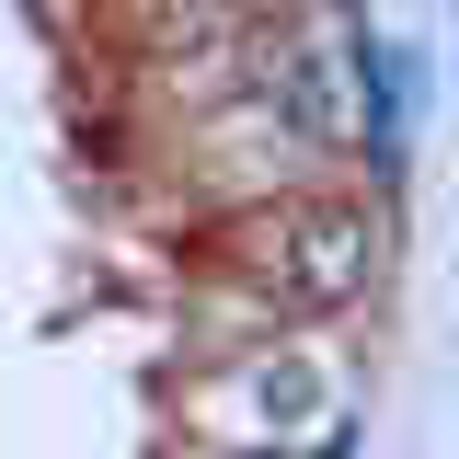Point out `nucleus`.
I'll list each match as a JSON object with an SVG mask.
<instances>
[{
  "label": "nucleus",
  "instance_id": "f257e3e1",
  "mask_svg": "<svg viewBox=\"0 0 459 459\" xmlns=\"http://www.w3.org/2000/svg\"><path fill=\"white\" fill-rule=\"evenodd\" d=\"M368 264H379L368 207H287V230H276V299L287 310H344V299H368Z\"/></svg>",
  "mask_w": 459,
  "mask_h": 459
},
{
  "label": "nucleus",
  "instance_id": "f03ea898",
  "mask_svg": "<svg viewBox=\"0 0 459 459\" xmlns=\"http://www.w3.org/2000/svg\"><path fill=\"white\" fill-rule=\"evenodd\" d=\"M230 413H241L253 437H287V448H322V437L344 425V379L322 368V356H299V344H287V356H253V368L230 379Z\"/></svg>",
  "mask_w": 459,
  "mask_h": 459
}]
</instances>
